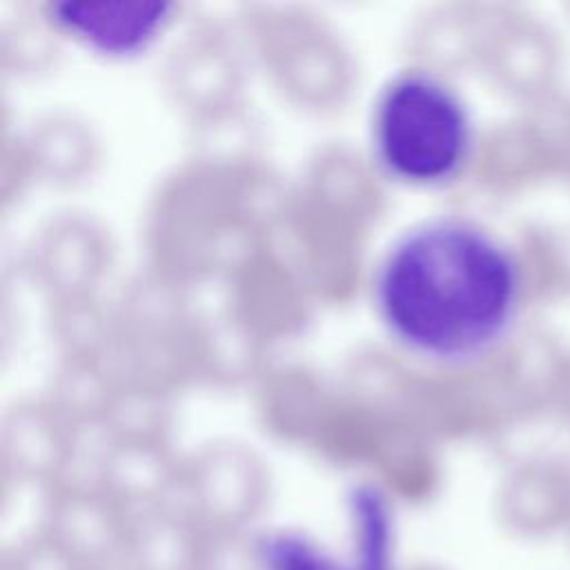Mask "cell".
<instances>
[{
	"mask_svg": "<svg viewBox=\"0 0 570 570\" xmlns=\"http://www.w3.org/2000/svg\"><path fill=\"white\" fill-rule=\"evenodd\" d=\"M372 298L410 356L465 365L508 338L523 307L512 247L479 220L434 216L401 232L374 269Z\"/></svg>",
	"mask_w": 570,
	"mask_h": 570,
	"instance_id": "6da1fadb",
	"label": "cell"
},
{
	"mask_svg": "<svg viewBox=\"0 0 570 570\" xmlns=\"http://www.w3.org/2000/svg\"><path fill=\"white\" fill-rule=\"evenodd\" d=\"M370 136L381 169L423 189L456 180L474 149L468 105L428 69H407L387 80L372 109Z\"/></svg>",
	"mask_w": 570,
	"mask_h": 570,
	"instance_id": "7a4b0ae2",
	"label": "cell"
},
{
	"mask_svg": "<svg viewBox=\"0 0 570 570\" xmlns=\"http://www.w3.org/2000/svg\"><path fill=\"white\" fill-rule=\"evenodd\" d=\"M80 570H129L120 557L116 559H107V561H94V563H85Z\"/></svg>",
	"mask_w": 570,
	"mask_h": 570,
	"instance_id": "8992f818",
	"label": "cell"
},
{
	"mask_svg": "<svg viewBox=\"0 0 570 570\" xmlns=\"http://www.w3.org/2000/svg\"><path fill=\"white\" fill-rule=\"evenodd\" d=\"M176 11V4L127 0H67L45 7L56 31L87 51L118 60L149 51L171 27Z\"/></svg>",
	"mask_w": 570,
	"mask_h": 570,
	"instance_id": "3957f363",
	"label": "cell"
},
{
	"mask_svg": "<svg viewBox=\"0 0 570 570\" xmlns=\"http://www.w3.org/2000/svg\"><path fill=\"white\" fill-rule=\"evenodd\" d=\"M82 563L76 561L67 550H62L56 541H47L42 546L16 552L11 570H80Z\"/></svg>",
	"mask_w": 570,
	"mask_h": 570,
	"instance_id": "5b68a950",
	"label": "cell"
},
{
	"mask_svg": "<svg viewBox=\"0 0 570 570\" xmlns=\"http://www.w3.org/2000/svg\"><path fill=\"white\" fill-rule=\"evenodd\" d=\"M191 570H258V563L247 541L225 534L209 541H196Z\"/></svg>",
	"mask_w": 570,
	"mask_h": 570,
	"instance_id": "277c9868",
	"label": "cell"
}]
</instances>
